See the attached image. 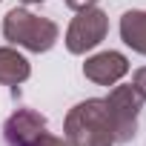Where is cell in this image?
Segmentation results:
<instances>
[{
  "instance_id": "5b68a950",
  "label": "cell",
  "mask_w": 146,
  "mask_h": 146,
  "mask_svg": "<svg viewBox=\"0 0 146 146\" xmlns=\"http://www.w3.org/2000/svg\"><path fill=\"white\" fill-rule=\"evenodd\" d=\"M46 135V117L35 109H17L3 123V137L9 146H35Z\"/></svg>"
},
{
  "instance_id": "6da1fadb",
  "label": "cell",
  "mask_w": 146,
  "mask_h": 146,
  "mask_svg": "<svg viewBox=\"0 0 146 146\" xmlns=\"http://www.w3.org/2000/svg\"><path fill=\"white\" fill-rule=\"evenodd\" d=\"M69 146H115V129L103 98H89L69 109L63 120Z\"/></svg>"
},
{
  "instance_id": "277c9868",
  "label": "cell",
  "mask_w": 146,
  "mask_h": 146,
  "mask_svg": "<svg viewBox=\"0 0 146 146\" xmlns=\"http://www.w3.org/2000/svg\"><path fill=\"white\" fill-rule=\"evenodd\" d=\"M109 35V17L103 9L89 6L80 9L78 17H72L69 29H66V49L72 54H86L95 46H100Z\"/></svg>"
},
{
  "instance_id": "7a4b0ae2",
  "label": "cell",
  "mask_w": 146,
  "mask_h": 146,
  "mask_svg": "<svg viewBox=\"0 0 146 146\" xmlns=\"http://www.w3.org/2000/svg\"><path fill=\"white\" fill-rule=\"evenodd\" d=\"M3 37H6L12 46H20V49H26V52L40 54V52H49V49L57 43L60 29H57L54 20L40 17V15L23 9V6H15V9H9L6 17H3Z\"/></svg>"
},
{
  "instance_id": "ba28073f",
  "label": "cell",
  "mask_w": 146,
  "mask_h": 146,
  "mask_svg": "<svg viewBox=\"0 0 146 146\" xmlns=\"http://www.w3.org/2000/svg\"><path fill=\"white\" fill-rule=\"evenodd\" d=\"M120 40L137 52V54H146V12L140 9H132L120 17Z\"/></svg>"
},
{
  "instance_id": "8fae6325",
  "label": "cell",
  "mask_w": 146,
  "mask_h": 146,
  "mask_svg": "<svg viewBox=\"0 0 146 146\" xmlns=\"http://www.w3.org/2000/svg\"><path fill=\"white\" fill-rule=\"evenodd\" d=\"M63 3H66L72 12H80V9H89V6H95L98 0H63Z\"/></svg>"
},
{
  "instance_id": "9c48e42d",
  "label": "cell",
  "mask_w": 146,
  "mask_h": 146,
  "mask_svg": "<svg viewBox=\"0 0 146 146\" xmlns=\"http://www.w3.org/2000/svg\"><path fill=\"white\" fill-rule=\"evenodd\" d=\"M132 86L143 95V100H146V66H140V69H135V75H132Z\"/></svg>"
},
{
  "instance_id": "3957f363",
  "label": "cell",
  "mask_w": 146,
  "mask_h": 146,
  "mask_svg": "<svg viewBox=\"0 0 146 146\" xmlns=\"http://www.w3.org/2000/svg\"><path fill=\"white\" fill-rule=\"evenodd\" d=\"M106 109H109V120L115 129V143H126L137 135V115L143 106V95L129 83V86H115L109 92Z\"/></svg>"
},
{
  "instance_id": "30bf717a",
  "label": "cell",
  "mask_w": 146,
  "mask_h": 146,
  "mask_svg": "<svg viewBox=\"0 0 146 146\" xmlns=\"http://www.w3.org/2000/svg\"><path fill=\"white\" fill-rule=\"evenodd\" d=\"M35 146H69V143H66V137H57V135H49V132H46Z\"/></svg>"
},
{
  "instance_id": "7c38bea8",
  "label": "cell",
  "mask_w": 146,
  "mask_h": 146,
  "mask_svg": "<svg viewBox=\"0 0 146 146\" xmlns=\"http://www.w3.org/2000/svg\"><path fill=\"white\" fill-rule=\"evenodd\" d=\"M20 3H29L32 6V3H43V0H20Z\"/></svg>"
},
{
  "instance_id": "8992f818",
  "label": "cell",
  "mask_w": 146,
  "mask_h": 146,
  "mask_svg": "<svg viewBox=\"0 0 146 146\" xmlns=\"http://www.w3.org/2000/svg\"><path fill=\"white\" fill-rule=\"evenodd\" d=\"M129 72V60L126 54L109 49V52H98L92 57H86L83 63V78L98 83V86H115L120 78H126Z\"/></svg>"
},
{
  "instance_id": "52a82bcc",
  "label": "cell",
  "mask_w": 146,
  "mask_h": 146,
  "mask_svg": "<svg viewBox=\"0 0 146 146\" xmlns=\"http://www.w3.org/2000/svg\"><path fill=\"white\" fill-rule=\"evenodd\" d=\"M32 75V63L12 46H0V86H20Z\"/></svg>"
}]
</instances>
